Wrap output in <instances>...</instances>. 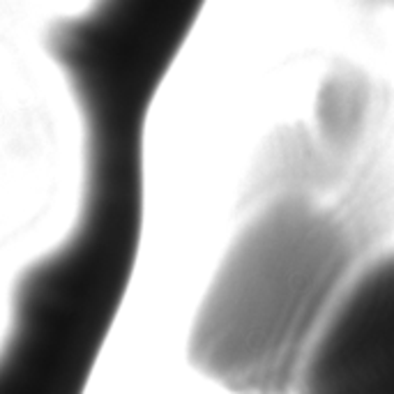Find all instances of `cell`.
I'll list each match as a JSON object with an SVG mask.
<instances>
[{"instance_id": "cell-3", "label": "cell", "mask_w": 394, "mask_h": 394, "mask_svg": "<svg viewBox=\"0 0 394 394\" xmlns=\"http://www.w3.org/2000/svg\"><path fill=\"white\" fill-rule=\"evenodd\" d=\"M97 334L93 311L30 309L0 355V394H76Z\"/></svg>"}, {"instance_id": "cell-1", "label": "cell", "mask_w": 394, "mask_h": 394, "mask_svg": "<svg viewBox=\"0 0 394 394\" xmlns=\"http://www.w3.org/2000/svg\"><path fill=\"white\" fill-rule=\"evenodd\" d=\"M357 263V238L339 214L300 192L258 210L231 242L200 307L192 357L238 390H263L295 371Z\"/></svg>"}, {"instance_id": "cell-2", "label": "cell", "mask_w": 394, "mask_h": 394, "mask_svg": "<svg viewBox=\"0 0 394 394\" xmlns=\"http://www.w3.org/2000/svg\"><path fill=\"white\" fill-rule=\"evenodd\" d=\"M293 394H394V249L353 272L304 348Z\"/></svg>"}]
</instances>
